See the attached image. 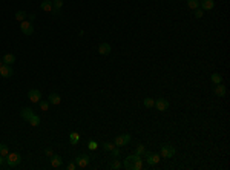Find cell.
Segmentation results:
<instances>
[{
    "mask_svg": "<svg viewBox=\"0 0 230 170\" xmlns=\"http://www.w3.org/2000/svg\"><path fill=\"white\" fill-rule=\"evenodd\" d=\"M20 163H22V156H20V153H15V152L8 153V156H6V164H8L9 167H17Z\"/></svg>",
    "mask_w": 230,
    "mask_h": 170,
    "instance_id": "cell-1",
    "label": "cell"
},
{
    "mask_svg": "<svg viewBox=\"0 0 230 170\" xmlns=\"http://www.w3.org/2000/svg\"><path fill=\"white\" fill-rule=\"evenodd\" d=\"M143 156H144V161H147L149 166H155V164L160 163V153H152V152L146 150L143 153Z\"/></svg>",
    "mask_w": 230,
    "mask_h": 170,
    "instance_id": "cell-2",
    "label": "cell"
},
{
    "mask_svg": "<svg viewBox=\"0 0 230 170\" xmlns=\"http://www.w3.org/2000/svg\"><path fill=\"white\" fill-rule=\"evenodd\" d=\"M174 155H175V147H174V146H169V144L161 146V156H163V158L170 160Z\"/></svg>",
    "mask_w": 230,
    "mask_h": 170,
    "instance_id": "cell-3",
    "label": "cell"
},
{
    "mask_svg": "<svg viewBox=\"0 0 230 170\" xmlns=\"http://www.w3.org/2000/svg\"><path fill=\"white\" fill-rule=\"evenodd\" d=\"M131 143V135L129 133H124V135H118L117 138H115V146L117 147H123V146H126V144H129Z\"/></svg>",
    "mask_w": 230,
    "mask_h": 170,
    "instance_id": "cell-4",
    "label": "cell"
},
{
    "mask_svg": "<svg viewBox=\"0 0 230 170\" xmlns=\"http://www.w3.org/2000/svg\"><path fill=\"white\" fill-rule=\"evenodd\" d=\"M20 29H22V32H23L25 35H32V32H34L32 23H31V22H26V20L20 22Z\"/></svg>",
    "mask_w": 230,
    "mask_h": 170,
    "instance_id": "cell-5",
    "label": "cell"
},
{
    "mask_svg": "<svg viewBox=\"0 0 230 170\" xmlns=\"http://www.w3.org/2000/svg\"><path fill=\"white\" fill-rule=\"evenodd\" d=\"M12 74H14V71H12V66L11 64H2L0 66V75L3 77V78H9V77H12Z\"/></svg>",
    "mask_w": 230,
    "mask_h": 170,
    "instance_id": "cell-6",
    "label": "cell"
},
{
    "mask_svg": "<svg viewBox=\"0 0 230 170\" xmlns=\"http://www.w3.org/2000/svg\"><path fill=\"white\" fill-rule=\"evenodd\" d=\"M153 107H157L160 112H164V110L169 109V101H167L166 98H158V100L155 101V106H153Z\"/></svg>",
    "mask_w": 230,
    "mask_h": 170,
    "instance_id": "cell-7",
    "label": "cell"
},
{
    "mask_svg": "<svg viewBox=\"0 0 230 170\" xmlns=\"http://www.w3.org/2000/svg\"><path fill=\"white\" fill-rule=\"evenodd\" d=\"M75 164H77V167L85 169V167L89 164V156H88V155H78V156L75 158Z\"/></svg>",
    "mask_w": 230,
    "mask_h": 170,
    "instance_id": "cell-8",
    "label": "cell"
},
{
    "mask_svg": "<svg viewBox=\"0 0 230 170\" xmlns=\"http://www.w3.org/2000/svg\"><path fill=\"white\" fill-rule=\"evenodd\" d=\"M28 98L32 101V103H39L42 100V92L37 90V89H31L29 93H28Z\"/></svg>",
    "mask_w": 230,
    "mask_h": 170,
    "instance_id": "cell-9",
    "label": "cell"
},
{
    "mask_svg": "<svg viewBox=\"0 0 230 170\" xmlns=\"http://www.w3.org/2000/svg\"><path fill=\"white\" fill-rule=\"evenodd\" d=\"M49 160H51V167H52V169H58V167H61V164H63V160H61V156H58V155H52Z\"/></svg>",
    "mask_w": 230,
    "mask_h": 170,
    "instance_id": "cell-10",
    "label": "cell"
},
{
    "mask_svg": "<svg viewBox=\"0 0 230 170\" xmlns=\"http://www.w3.org/2000/svg\"><path fill=\"white\" fill-rule=\"evenodd\" d=\"M138 156H140V155H137V153H135V155H131V156H128V158L124 160V164H123V166H124V169L132 170V167H134V163H135V160H137Z\"/></svg>",
    "mask_w": 230,
    "mask_h": 170,
    "instance_id": "cell-11",
    "label": "cell"
},
{
    "mask_svg": "<svg viewBox=\"0 0 230 170\" xmlns=\"http://www.w3.org/2000/svg\"><path fill=\"white\" fill-rule=\"evenodd\" d=\"M111 51H112V48H111L109 43H101L98 46V54L100 55H107V54H111Z\"/></svg>",
    "mask_w": 230,
    "mask_h": 170,
    "instance_id": "cell-12",
    "label": "cell"
},
{
    "mask_svg": "<svg viewBox=\"0 0 230 170\" xmlns=\"http://www.w3.org/2000/svg\"><path fill=\"white\" fill-rule=\"evenodd\" d=\"M199 6H201L203 11H210V9H213L215 2H213V0H201V2H199Z\"/></svg>",
    "mask_w": 230,
    "mask_h": 170,
    "instance_id": "cell-13",
    "label": "cell"
},
{
    "mask_svg": "<svg viewBox=\"0 0 230 170\" xmlns=\"http://www.w3.org/2000/svg\"><path fill=\"white\" fill-rule=\"evenodd\" d=\"M20 115H22V118H23V120L29 121V120H31V117L34 115V110H32L31 107H23V109H22V112H20Z\"/></svg>",
    "mask_w": 230,
    "mask_h": 170,
    "instance_id": "cell-14",
    "label": "cell"
},
{
    "mask_svg": "<svg viewBox=\"0 0 230 170\" xmlns=\"http://www.w3.org/2000/svg\"><path fill=\"white\" fill-rule=\"evenodd\" d=\"M226 86H223V83H220V85L215 86V95L216 97H220V98H224L226 97Z\"/></svg>",
    "mask_w": 230,
    "mask_h": 170,
    "instance_id": "cell-15",
    "label": "cell"
},
{
    "mask_svg": "<svg viewBox=\"0 0 230 170\" xmlns=\"http://www.w3.org/2000/svg\"><path fill=\"white\" fill-rule=\"evenodd\" d=\"M48 101H49V104H54V106H57V104H60V103H61V97H60L58 93H51Z\"/></svg>",
    "mask_w": 230,
    "mask_h": 170,
    "instance_id": "cell-16",
    "label": "cell"
},
{
    "mask_svg": "<svg viewBox=\"0 0 230 170\" xmlns=\"http://www.w3.org/2000/svg\"><path fill=\"white\" fill-rule=\"evenodd\" d=\"M2 61L5 63V64H14V61H15V57H14V54H6L3 58H2Z\"/></svg>",
    "mask_w": 230,
    "mask_h": 170,
    "instance_id": "cell-17",
    "label": "cell"
},
{
    "mask_svg": "<svg viewBox=\"0 0 230 170\" xmlns=\"http://www.w3.org/2000/svg\"><path fill=\"white\" fill-rule=\"evenodd\" d=\"M42 9H43L45 12H51V11H52V0H45V2H42Z\"/></svg>",
    "mask_w": 230,
    "mask_h": 170,
    "instance_id": "cell-18",
    "label": "cell"
},
{
    "mask_svg": "<svg viewBox=\"0 0 230 170\" xmlns=\"http://www.w3.org/2000/svg\"><path fill=\"white\" fill-rule=\"evenodd\" d=\"M143 163H144V160H143L141 156H138L137 160H135V163H134V167H132V170H141V169H143V166H144Z\"/></svg>",
    "mask_w": 230,
    "mask_h": 170,
    "instance_id": "cell-19",
    "label": "cell"
},
{
    "mask_svg": "<svg viewBox=\"0 0 230 170\" xmlns=\"http://www.w3.org/2000/svg\"><path fill=\"white\" fill-rule=\"evenodd\" d=\"M69 141H71V144H78V141H80V135L77 133V132H72L71 135H69Z\"/></svg>",
    "mask_w": 230,
    "mask_h": 170,
    "instance_id": "cell-20",
    "label": "cell"
},
{
    "mask_svg": "<svg viewBox=\"0 0 230 170\" xmlns=\"http://www.w3.org/2000/svg\"><path fill=\"white\" fill-rule=\"evenodd\" d=\"M212 83L213 85H220V83H223V77H221V74H212Z\"/></svg>",
    "mask_w": 230,
    "mask_h": 170,
    "instance_id": "cell-21",
    "label": "cell"
},
{
    "mask_svg": "<svg viewBox=\"0 0 230 170\" xmlns=\"http://www.w3.org/2000/svg\"><path fill=\"white\" fill-rule=\"evenodd\" d=\"M8 153H9V147L6 146V144H3V143H0V155L2 156H8Z\"/></svg>",
    "mask_w": 230,
    "mask_h": 170,
    "instance_id": "cell-22",
    "label": "cell"
},
{
    "mask_svg": "<svg viewBox=\"0 0 230 170\" xmlns=\"http://www.w3.org/2000/svg\"><path fill=\"white\" fill-rule=\"evenodd\" d=\"M187 2V6L190 8V9H196V8H199V0H186Z\"/></svg>",
    "mask_w": 230,
    "mask_h": 170,
    "instance_id": "cell-23",
    "label": "cell"
},
{
    "mask_svg": "<svg viewBox=\"0 0 230 170\" xmlns=\"http://www.w3.org/2000/svg\"><path fill=\"white\" fill-rule=\"evenodd\" d=\"M26 17H28V14L25 11H17L15 12V20H19V22H23Z\"/></svg>",
    "mask_w": 230,
    "mask_h": 170,
    "instance_id": "cell-24",
    "label": "cell"
},
{
    "mask_svg": "<svg viewBox=\"0 0 230 170\" xmlns=\"http://www.w3.org/2000/svg\"><path fill=\"white\" fill-rule=\"evenodd\" d=\"M29 124H31V126H34V127H36V126H39V124H40V117L34 114V115L31 117V120H29Z\"/></svg>",
    "mask_w": 230,
    "mask_h": 170,
    "instance_id": "cell-25",
    "label": "cell"
},
{
    "mask_svg": "<svg viewBox=\"0 0 230 170\" xmlns=\"http://www.w3.org/2000/svg\"><path fill=\"white\" fill-rule=\"evenodd\" d=\"M143 104H144L147 109H150V107H153V106H155V100H153V98H144Z\"/></svg>",
    "mask_w": 230,
    "mask_h": 170,
    "instance_id": "cell-26",
    "label": "cell"
},
{
    "mask_svg": "<svg viewBox=\"0 0 230 170\" xmlns=\"http://www.w3.org/2000/svg\"><path fill=\"white\" fill-rule=\"evenodd\" d=\"M123 167V164H121V161L120 160H114V163L111 164V169L112 170H120Z\"/></svg>",
    "mask_w": 230,
    "mask_h": 170,
    "instance_id": "cell-27",
    "label": "cell"
},
{
    "mask_svg": "<svg viewBox=\"0 0 230 170\" xmlns=\"http://www.w3.org/2000/svg\"><path fill=\"white\" fill-rule=\"evenodd\" d=\"M146 152V147L143 146V144H140V146H137V150H135V153L137 155H140V156H143V153Z\"/></svg>",
    "mask_w": 230,
    "mask_h": 170,
    "instance_id": "cell-28",
    "label": "cell"
},
{
    "mask_svg": "<svg viewBox=\"0 0 230 170\" xmlns=\"http://www.w3.org/2000/svg\"><path fill=\"white\" fill-rule=\"evenodd\" d=\"M61 6H63V0H52V8L60 9Z\"/></svg>",
    "mask_w": 230,
    "mask_h": 170,
    "instance_id": "cell-29",
    "label": "cell"
},
{
    "mask_svg": "<svg viewBox=\"0 0 230 170\" xmlns=\"http://www.w3.org/2000/svg\"><path fill=\"white\" fill-rule=\"evenodd\" d=\"M39 104H40V109H42V110H48V109H49V101H42V100H40Z\"/></svg>",
    "mask_w": 230,
    "mask_h": 170,
    "instance_id": "cell-30",
    "label": "cell"
},
{
    "mask_svg": "<svg viewBox=\"0 0 230 170\" xmlns=\"http://www.w3.org/2000/svg\"><path fill=\"white\" fill-rule=\"evenodd\" d=\"M114 147H115V144H111V143H104V144H103V149H104L106 152H111Z\"/></svg>",
    "mask_w": 230,
    "mask_h": 170,
    "instance_id": "cell-31",
    "label": "cell"
},
{
    "mask_svg": "<svg viewBox=\"0 0 230 170\" xmlns=\"http://www.w3.org/2000/svg\"><path fill=\"white\" fill-rule=\"evenodd\" d=\"M203 15H204V11H203L201 8H196V9H195V17H196V19H201Z\"/></svg>",
    "mask_w": 230,
    "mask_h": 170,
    "instance_id": "cell-32",
    "label": "cell"
},
{
    "mask_svg": "<svg viewBox=\"0 0 230 170\" xmlns=\"http://www.w3.org/2000/svg\"><path fill=\"white\" fill-rule=\"evenodd\" d=\"M111 153H112V156H114V158H118V155H120V149L115 146V147L111 150Z\"/></svg>",
    "mask_w": 230,
    "mask_h": 170,
    "instance_id": "cell-33",
    "label": "cell"
},
{
    "mask_svg": "<svg viewBox=\"0 0 230 170\" xmlns=\"http://www.w3.org/2000/svg\"><path fill=\"white\" fill-rule=\"evenodd\" d=\"M88 147H89L91 150H95V149H97L98 146H97V143H95V141H89V144H88Z\"/></svg>",
    "mask_w": 230,
    "mask_h": 170,
    "instance_id": "cell-34",
    "label": "cell"
},
{
    "mask_svg": "<svg viewBox=\"0 0 230 170\" xmlns=\"http://www.w3.org/2000/svg\"><path fill=\"white\" fill-rule=\"evenodd\" d=\"M68 170H75L77 169V164L75 163H71V164H68V167H66Z\"/></svg>",
    "mask_w": 230,
    "mask_h": 170,
    "instance_id": "cell-35",
    "label": "cell"
},
{
    "mask_svg": "<svg viewBox=\"0 0 230 170\" xmlns=\"http://www.w3.org/2000/svg\"><path fill=\"white\" fill-rule=\"evenodd\" d=\"M45 153H46V156H49V158H51V156L54 155V152H52V149H51V147H49V149H46Z\"/></svg>",
    "mask_w": 230,
    "mask_h": 170,
    "instance_id": "cell-36",
    "label": "cell"
},
{
    "mask_svg": "<svg viewBox=\"0 0 230 170\" xmlns=\"http://www.w3.org/2000/svg\"><path fill=\"white\" fill-rule=\"evenodd\" d=\"M51 12H52L54 15H58V14H60V9H57V8H52V11H51Z\"/></svg>",
    "mask_w": 230,
    "mask_h": 170,
    "instance_id": "cell-37",
    "label": "cell"
},
{
    "mask_svg": "<svg viewBox=\"0 0 230 170\" xmlns=\"http://www.w3.org/2000/svg\"><path fill=\"white\" fill-rule=\"evenodd\" d=\"M3 163H5V156L0 155V166H3Z\"/></svg>",
    "mask_w": 230,
    "mask_h": 170,
    "instance_id": "cell-38",
    "label": "cell"
},
{
    "mask_svg": "<svg viewBox=\"0 0 230 170\" xmlns=\"http://www.w3.org/2000/svg\"><path fill=\"white\" fill-rule=\"evenodd\" d=\"M36 19V14H29V20H34Z\"/></svg>",
    "mask_w": 230,
    "mask_h": 170,
    "instance_id": "cell-39",
    "label": "cell"
},
{
    "mask_svg": "<svg viewBox=\"0 0 230 170\" xmlns=\"http://www.w3.org/2000/svg\"><path fill=\"white\" fill-rule=\"evenodd\" d=\"M0 66H2V61H0Z\"/></svg>",
    "mask_w": 230,
    "mask_h": 170,
    "instance_id": "cell-40",
    "label": "cell"
}]
</instances>
